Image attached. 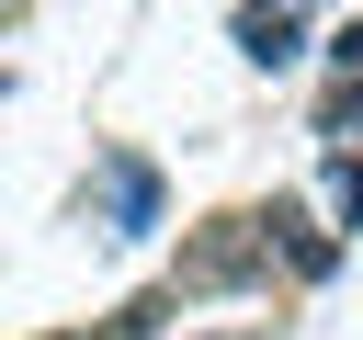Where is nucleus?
<instances>
[{"label": "nucleus", "instance_id": "nucleus-6", "mask_svg": "<svg viewBox=\"0 0 363 340\" xmlns=\"http://www.w3.org/2000/svg\"><path fill=\"white\" fill-rule=\"evenodd\" d=\"M318 215H329L340 238L363 227V147H329V159H318Z\"/></svg>", "mask_w": 363, "mask_h": 340}, {"label": "nucleus", "instance_id": "nucleus-3", "mask_svg": "<svg viewBox=\"0 0 363 340\" xmlns=\"http://www.w3.org/2000/svg\"><path fill=\"white\" fill-rule=\"evenodd\" d=\"M261 238H272V272H295V283H329L340 272V227L306 193H261Z\"/></svg>", "mask_w": 363, "mask_h": 340}, {"label": "nucleus", "instance_id": "nucleus-4", "mask_svg": "<svg viewBox=\"0 0 363 340\" xmlns=\"http://www.w3.org/2000/svg\"><path fill=\"white\" fill-rule=\"evenodd\" d=\"M318 57H329L318 136H329V147H352V136H363V11H352V23H329V45H318Z\"/></svg>", "mask_w": 363, "mask_h": 340}, {"label": "nucleus", "instance_id": "nucleus-10", "mask_svg": "<svg viewBox=\"0 0 363 340\" xmlns=\"http://www.w3.org/2000/svg\"><path fill=\"white\" fill-rule=\"evenodd\" d=\"M0 91H11V68H0Z\"/></svg>", "mask_w": 363, "mask_h": 340}, {"label": "nucleus", "instance_id": "nucleus-1", "mask_svg": "<svg viewBox=\"0 0 363 340\" xmlns=\"http://www.w3.org/2000/svg\"><path fill=\"white\" fill-rule=\"evenodd\" d=\"M272 283V238H261V204H216L182 227L170 249V295L182 306H216V295H261Z\"/></svg>", "mask_w": 363, "mask_h": 340}, {"label": "nucleus", "instance_id": "nucleus-5", "mask_svg": "<svg viewBox=\"0 0 363 340\" xmlns=\"http://www.w3.org/2000/svg\"><path fill=\"white\" fill-rule=\"evenodd\" d=\"M227 34H238V57H250V68H272V79H284V68H306V11L238 0V23H227Z\"/></svg>", "mask_w": 363, "mask_h": 340}, {"label": "nucleus", "instance_id": "nucleus-9", "mask_svg": "<svg viewBox=\"0 0 363 340\" xmlns=\"http://www.w3.org/2000/svg\"><path fill=\"white\" fill-rule=\"evenodd\" d=\"M272 11H318V0H272Z\"/></svg>", "mask_w": 363, "mask_h": 340}, {"label": "nucleus", "instance_id": "nucleus-7", "mask_svg": "<svg viewBox=\"0 0 363 340\" xmlns=\"http://www.w3.org/2000/svg\"><path fill=\"white\" fill-rule=\"evenodd\" d=\"M204 340H272V317H238V329H204Z\"/></svg>", "mask_w": 363, "mask_h": 340}, {"label": "nucleus", "instance_id": "nucleus-8", "mask_svg": "<svg viewBox=\"0 0 363 340\" xmlns=\"http://www.w3.org/2000/svg\"><path fill=\"white\" fill-rule=\"evenodd\" d=\"M11 23H23V0H0V34H11Z\"/></svg>", "mask_w": 363, "mask_h": 340}, {"label": "nucleus", "instance_id": "nucleus-2", "mask_svg": "<svg viewBox=\"0 0 363 340\" xmlns=\"http://www.w3.org/2000/svg\"><path fill=\"white\" fill-rule=\"evenodd\" d=\"M79 215L102 238H159L170 227V181L147 147H91V181H79Z\"/></svg>", "mask_w": 363, "mask_h": 340}]
</instances>
